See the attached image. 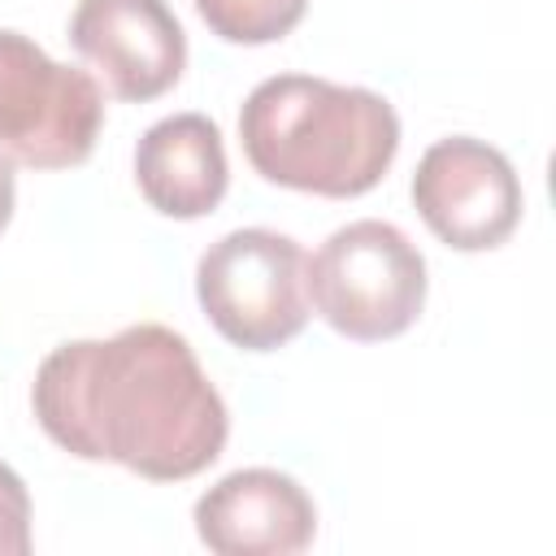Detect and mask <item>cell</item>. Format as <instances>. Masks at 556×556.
<instances>
[{
    "mask_svg": "<svg viewBox=\"0 0 556 556\" xmlns=\"http://www.w3.org/2000/svg\"><path fill=\"white\" fill-rule=\"evenodd\" d=\"M239 143L248 165L274 187L352 200L387 178L400 152V117L369 87L274 74L243 100Z\"/></svg>",
    "mask_w": 556,
    "mask_h": 556,
    "instance_id": "2",
    "label": "cell"
},
{
    "mask_svg": "<svg viewBox=\"0 0 556 556\" xmlns=\"http://www.w3.org/2000/svg\"><path fill=\"white\" fill-rule=\"evenodd\" d=\"M70 43L126 104L165 96L187 70V35L165 0H78Z\"/></svg>",
    "mask_w": 556,
    "mask_h": 556,
    "instance_id": "7",
    "label": "cell"
},
{
    "mask_svg": "<svg viewBox=\"0 0 556 556\" xmlns=\"http://www.w3.org/2000/svg\"><path fill=\"white\" fill-rule=\"evenodd\" d=\"M413 204L439 243L456 252H491L521 222V178L495 143L447 135L421 152L413 169Z\"/></svg>",
    "mask_w": 556,
    "mask_h": 556,
    "instance_id": "6",
    "label": "cell"
},
{
    "mask_svg": "<svg viewBox=\"0 0 556 556\" xmlns=\"http://www.w3.org/2000/svg\"><path fill=\"white\" fill-rule=\"evenodd\" d=\"M195 534L217 556H295L317 534V508L291 473L252 465L195 500Z\"/></svg>",
    "mask_w": 556,
    "mask_h": 556,
    "instance_id": "8",
    "label": "cell"
},
{
    "mask_svg": "<svg viewBox=\"0 0 556 556\" xmlns=\"http://www.w3.org/2000/svg\"><path fill=\"white\" fill-rule=\"evenodd\" d=\"M135 187L161 217H208L230 187L217 122L204 113H174L148 126L135 143Z\"/></svg>",
    "mask_w": 556,
    "mask_h": 556,
    "instance_id": "9",
    "label": "cell"
},
{
    "mask_svg": "<svg viewBox=\"0 0 556 556\" xmlns=\"http://www.w3.org/2000/svg\"><path fill=\"white\" fill-rule=\"evenodd\" d=\"M104 126L100 83L52 61L30 35L0 30V152L26 169H74Z\"/></svg>",
    "mask_w": 556,
    "mask_h": 556,
    "instance_id": "5",
    "label": "cell"
},
{
    "mask_svg": "<svg viewBox=\"0 0 556 556\" xmlns=\"http://www.w3.org/2000/svg\"><path fill=\"white\" fill-rule=\"evenodd\" d=\"M191 4L217 39L243 48L278 43L308 13V0H191Z\"/></svg>",
    "mask_w": 556,
    "mask_h": 556,
    "instance_id": "10",
    "label": "cell"
},
{
    "mask_svg": "<svg viewBox=\"0 0 556 556\" xmlns=\"http://www.w3.org/2000/svg\"><path fill=\"white\" fill-rule=\"evenodd\" d=\"M195 300L213 330L243 352H274L308 326L304 248L291 235L243 226L204 248Z\"/></svg>",
    "mask_w": 556,
    "mask_h": 556,
    "instance_id": "4",
    "label": "cell"
},
{
    "mask_svg": "<svg viewBox=\"0 0 556 556\" xmlns=\"http://www.w3.org/2000/svg\"><path fill=\"white\" fill-rule=\"evenodd\" d=\"M30 408L61 452L113 460L148 482L204 473L230 439L226 400L195 348L161 321L52 348L35 369Z\"/></svg>",
    "mask_w": 556,
    "mask_h": 556,
    "instance_id": "1",
    "label": "cell"
},
{
    "mask_svg": "<svg viewBox=\"0 0 556 556\" xmlns=\"http://www.w3.org/2000/svg\"><path fill=\"white\" fill-rule=\"evenodd\" d=\"M304 291L308 308L343 339H400L426 308V256L400 226L361 217L304 256Z\"/></svg>",
    "mask_w": 556,
    "mask_h": 556,
    "instance_id": "3",
    "label": "cell"
},
{
    "mask_svg": "<svg viewBox=\"0 0 556 556\" xmlns=\"http://www.w3.org/2000/svg\"><path fill=\"white\" fill-rule=\"evenodd\" d=\"M13 200H17V178H13V161L0 152V235L13 222Z\"/></svg>",
    "mask_w": 556,
    "mask_h": 556,
    "instance_id": "12",
    "label": "cell"
},
{
    "mask_svg": "<svg viewBox=\"0 0 556 556\" xmlns=\"http://www.w3.org/2000/svg\"><path fill=\"white\" fill-rule=\"evenodd\" d=\"M30 552V491L13 465L0 460V556Z\"/></svg>",
    "mask_w": 556,
    "mask_h": 556,
    "instance_id": "11",
    "label": "cell"
}]
</instances>
